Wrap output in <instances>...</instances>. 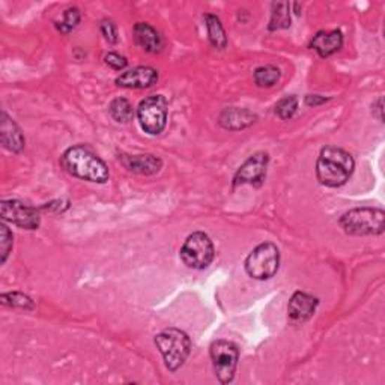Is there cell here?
Listing matches in <instances>:
<instances>
[{"label": "cell", "instance_id": "cell-17", "mask_svg": "<svg viewBox=\"0 0 385 385\" xmlns=\"http://www.w3.org/2000/svg\"><path fill=\"white\" fill-rule=\"evenodd\" d=\"M256 116L252 115L249 110L242 109H226L221 113L220 124L228 128V130H241V128L249 126L254 122Z\"/></svg>", "mask_w": 385, "mask_h": 385}, {"label": "cell", "instance_id": "cell-21", "mask_svg": "<svg viewBox=\"0 0 385 385\" xmlns=\"http://www.w3.org/2000/svg\"><path fill=\"white\" fill-rule=\"evenodd\" d=\"M280 80V70L273 65L261 67L254 71V81L261 88H271Z\"/></svg>", "mask_w": 385, "mask_h": 385}, {"label": "cell", "instance_id": "cell-24", "mask_svg": "<svg viewBox=\"0 0 385 385\" xmlns=\"http://www.w3.org/2000/svg\"><path fill=\"white\" fill-rule=\"evenodd\" d=\"M80 21V11L77 8H70L68 11H65V14H63V21L58 23V29L62 32V34H68L74 27L79 25Z\"/></svg>", "mask_w": 385, "mask_h": 385}, {"label": "cell", "instance_id": "cell-19", "mask_svg": "<svg viewBox=\"0 0 385 385\" xmlns=\"http://www.w3.org/2000/svg\"><path fill=\"white\" fill-rule=\"evenodd\" d=\"M205 21H207V29H208V37H209L211 44L217 48L226 47L228 38H226V34H224V29L220 23V20L216 15L208 14L205 15Z\"/></svg>", "mask_w": 385, "mask_h": 385}, {"label": "cell", "instance_id": "cell-12", "mask_svg": "<svg viewBox=\"0 0 385 385\" xmlns=\"http://www.w3.org/2000/svg\"><path fill=\"white\" fill-rule=\"evenodd\" d=\"M319 301L318 298L304 294V292H296L289 301V319L292 320L294 324H303L307 319L313 316L315 310L318 307Z\"/></svg>", "mask_w": 385, "mask_h": 385}, {"label": "cell", "instance_id": "cell-3", "mask_svg": "<svg viewBox=\"0 0 385 385\" xmlns=\"http://www.w3.org/2000/svg\"><path fill=\"white\" fill-rule=\"evenodd\" d=\"M155 345L162 352L166 367L172 372H176L184 365L187 357L190 355L191 341L190 337L178 328H167L155 336Z\"/></svg>", "mask_w": 385, "mask_h": 385}, {"label": "cell", "instance_id": "cell-16", "mask_svg": "<svg viewBox=\"0 0 385 385\" xmlns=\"http://www.w3.org/2000/svg\"><path fill=\"white\" fill-rule=\"evenodd\" d=\"M134 38L137 44L149 53H157L163 47L162 37L152 26L146 23H137L134 26Z\"/></svg>", "mask_w": 385, "mask_h": 385}, {"label": "cell", "instance_id": "cell-6", "mask_svg": "<svg viewBox=\"0 0 385 385\" xmlns=\"http://www.w3.org/2000/svg\"><path fill=\"white\" fill-rule=\"evenodd\" d=\"M137 117L143 131L157 136L164 130L167 122V101L163 95H151L137 109Z\"/></svg>", "mask_w": 385, "mask_h": 385}, {"label": "cell", "instance_id": "cell-7", "mask_svg": "<svg viewBox=\"0 0 385 385\" xmlns=\"http://www.w3.org/2000/svg\"><path fill=\"white\" fill-rule=\"evenodd\" d=\"M214 244L207 233L196 232L185 240L181 249V259L192 270H203L214 259Z\"/></svg>", "mask_w": 385, "mask_h": 385}, {"label": "cell", "instance_id": "cell-28", "mask_svg": "<svg viewBox=\"0 0 385 385\" xmlns=\"http://www.w3.org/2000/svg\"><path fill=\"white\" fill-rule=\"evenodd\" d=\"M325 101H327V98H324V96H319V95H307L306 96L307 105H318V104H322Z\"/></svg>", "mask_w": 385, "mask_h": 385}, {"label": "cell", "instance_id": "cell-2", "mask_svg": "<svg viewBox=\"0 0 385 385\" xmlns=\"http://www.w3.org/2000/svg\"><path fill=\"white\" fill-rule=\"evenodd\" d=\"M62 163L74 176L91 181V183H105L109 179V169L103 159L96 157L84 146H72L63 154Z\"/></svg>", "mask_w": 385, "mask_h": 385}, {"label": "cell", "instance_id": "cell-29", "mask_svg": "<svg viewBox=\"0 0 385 385\" xmlns=\"http://www.w3.org/2000/svg\"><path fill=\"white\" fill-rule=\"evenodd\" d=\"M372 109H375L378 112V119L382 122V119H384V117H382V98H378L377 100V105L373 104Z\"/></svg>", "mask_w": 385, "mask_h": 385}, {"label": "cell", "instance_id": "cell-25", "mask_svg": "<svg viewBox=\"0 0 385 385\" xmlns=\"http://www.w3.org/2000/svg\"><path fill=\"white\" fill-rule=\"evenodd\" d=\"M0 232H2V241H0V247H2V263H5L11 249H13V233L9 232L5 224L0 226Z\"/></svg>", "mask_w": 385, "mask_h": 385}, {"label": "cell", "instance_id": "cell-26", "mask_svg": "<svg viewBox=\"0 0 385 385\" xmlns=\"http://www.w3.org/2000/svg\"><path fill=\"white\" fill-rule=\"evenodd\" d=\"M104 60H105V63H107V65H109L110 68L117 70V71L124 70V68L126 67V63H128L126 59H125L124 56L117 55V53H109V55H107V56L104 58Z\"/></svg>", "mask_w": 385, "mask_h": 385}, {"label": "cell", "instance_id": "cell-20", "mask_svg": "<svg viewBox=\"0 0 385 385\" xmlns=\"http://www.w3.org/2000/svg\"><path fill=\"white\" fill-rule=\"evenodd\" d=\"M109 112L115 121L124 124L130 122L134 116L133 105L125 98H115L109 105Z\"/></svg>", "mask_w": 385, "mask_h": 385}, {"label": "cell", "instance_id": "cell-5", "mask_svg": "<svg viewBox=\"0 0 385 385\" xmlns=\"http://www.w3.org/2000/svg\"><path fill=\"white\" fill-rule=\"evenodd\" d=\"M280 253L273 242L258 245L245 259V271L256 280H268L279 271Z\"/></svg>", "mask_w": 385, "mask_h": 385}, {"label": "cell", "instance_id": "cell-18", "mask_svg": "<svg viewBox=\"0 0 385 385\" xmlns=\"http://www.w3.org/2000/svg\"><path fill=\"white\" fill-rule=\"evenodd\" d=\"M289 26H291V5L287 2L273 4L270 30L287 29Z\"/></svg>", "mask_w": 385, "mask_h": 385}, {"label": "cell", "instance_id": "cell-14", "mask_svg": "<svg viewBox=\"0 0 385 385\" xmlns=\"http://www.w3.org/2000/svg\"><path fill=\"white\" fill-rule=\"evenodd\" d=\"M0 138H2V145L13 152H20L25 148L23 134L5 112L2 113V122H0Z\"/></svg>", "mask_w": 385, "mask_h": 385}, {"label": "cell", "instance_id": "cell-4", "mask_svg": "<svg viewBox=\"0 0 385 385\" xmlns=\"http://www.w3.org/2000/svg\"><path fill=\"white\" fill-rule=\"evenodd\" d=\"M340 226L349 235H381L385 229V214L377 208H357L340 218Z\"/></svg>", "mask_w": 385, "mask_h": 385}, {"label": "cell", "instance_id": "cell-8", "mask_svg": "<svg viewBox=\"0 0 385 385\" xmlns=\"http://www.w3.org/2000/svg\"><path fill=\"white\" fill-rule=\"evenodd\" d=\"M211 360L216 377L221 384H229L238 365V348L232 341L217 340L211 345Z\"/></svg>", "mask_w": 385, "mask_h": 385}, {"label": "cell", "instance_id": "cell-11", "mask_svg": "<svg viewBox=\"0 0 385 385\" xmlns=\"http://www.w3.org/2000/svg\"><path fill=\"white\" fill-rule=\"evenodd\" d=\"M158 80V72L151 67H137L134 70L121 74L116 79L117 86L133 88V89H145L152 86Z\"/></svg>", "mask_w": 385, "mask_h": 385}, {"label": "cell", "instance_id": "cell-23", "mask_svg": "<svg viewBox=\"0 0 385 385\" xmlns=\"http://www.w3.org/2000/svg\"><path fill=\"white\" fill-rule=\"evenodd\" d=\"M298 109V100L294 95L285 96L275 105V113L279 115L282 119H291V117L296 113Z\"/></svg>", "mask_w": 385, "mask_h": 385}, {"label": "cell", "instance_id": "cell-15", "mask_svg": "<svg viewBox=\"0 0 385 385\" xmlns=\"http://www.w3.org/2000/svg\"><path fill=\"white\" fill-rule=\"evenodd\" d=\"M124 166L131 170L134 174L141 175H154L159 172L163 163L162 159H158L154 155H133V157H124L122 158Z\"/></svg>", "mask_w": 385, "mask_h": 385}, {"label": "cell", "instance_id": "cell-1", "mask_svg": "<svg viewBox=\"0 0 385 385\" xmlns=\"http://www.w3.org/2000/svg\"><path fill=\"white\" fill-rule=\"evenodd\" d=\"M354 172V159L336 146H327L320 151L316 163V175L319 183L327 187H340Z\"/></svg>", "mask_w": 385, "mask_h": 385}, {"label": "cell", "instance_id": "cell-10", "mask_svg": "<svg viewBox=\"0 0 385 385\" xmlns=\"http://www.w3.org/2000/svg\"><path fill=\"white\" fill-rule=\"evenodd\" d=\"M270 158L263 152L252 155L235 175V185L240 184H261L266 175Z\"/></svg>", "mask_w": 385, "mask_h": 385}, {"label": "cell", "instance_id": "cell-27", "mask_svg": "<svg viewBox=\"0 0 385 385\" xmlns=\"http://www.w3.org/2000/svg\"><path fill=\"white\" fill-rule=\"evenodd\" d=\"M101 32L104 38L110 42V44H115L117 41V34H116V26L113 25V21L110 20H104L101 23Z\"/></svg>", "mask_w": 385, "mask_h": 385}, {"label": "cell", "instance_id": "cell-9", "mask_svg": "<svg viewBox=\"0 0 385 385\" xmlns=\"http://www.w3.org/2000/svg\"><path fill=\"white\" fill-rule=\"evenodd\" d=\"M0 212H2V218L5 221L14 223L18 228L34 230L39 226L38 211L18 200H4L0 205Z\"/></svg>", "mask_w": 385, "mask_h": 385}, {"label": "cell", "instance_id": "cell-13", "mask_svg": "<svg viewBox=\"0 0 385 385\" xmlns=\"http://www.w3.org/2000/svg\"><path fill=\"white\" fill-rule=\"evenodd\" d=\"M341 44H344V35L339 30L331 32H318L315 38L312 39V48L318 51L320 58H328L334 55L336 51L340 50Z\"/></svg>", "mask_w": 385, "mask_h": 385}, {"label": "cell", "instance_id": "cell-22", "mask_svg": "<svg viewBox=\"0 0 385 385\" xmlns=\"http://www.w3.org/2000/svg\"><path fill=\"white\" fill-rule=\"evenodd\" d=\"M2 304L14 307V308H23V310H32L34 308V301L20 292H9V294H4L2 295Z\"/></svg>", "mask_w": 385, "mask_h": 385}]
</instances>
